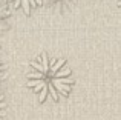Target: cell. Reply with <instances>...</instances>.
I'll use <instances>...</instances> for the list:
<instances>
[{
	"instance_id": "6da1fadb",
	"label": "cell",
	"mask_w": 121,
	"mask_h": 120,
	"mask_svg": "<svg viewBox=\"0 0 121 120\" xmlns=\"http://www.w3.org/2000/svg\"><path fill=\"white\" fill-rule=\"evenodd\" d=\"M72 83V72L65 59L41 54L29 63L26 85L39 96L40 102H44L48 97L55 102L61 97H68Z\"/></svg>"
},
{
	"instance_id": "7a4b0ae2",
	"label": "cell",
	"mask_w": 121,
	"mask_h": 120,
	"mask_svg": "<svg viewBox=\"0 0 121 120\" xmlns=\"http://www.w3.org/2000/svg\"><path fill=\"white\" fill-rule=\"evenodd\" d=\"M8 2H11L15 9H23L25 14H29L31 9L40 6L44 0H8Z\"/></svg>"
},
{
	"instance_id": "3957f363",
	"label": "cell",
	"mask_w": 121,
	"mask_h": 120,
	"mask_svg": "<svg viewBox=\"0 0 121 120\" xmlns=\"http://www.w3.org/2000/svg\"><path fill=\"white\" fill-rule=\"evenodd\" d=\"M6 114V105H5V100H3V97L0 96V120H3Z\"/></svg>"
},
{
	"instance_id": "277c9868",
	"label": "cell",
	"mask_w": 121,
	"mask_h": 120,
	"mask_svg": "<svg viewBox=\"0 0 121 120\" xmlns=\"http://www.w3.org/2000/svg\"><path fill=\"white\" fill-rule=\"evenodd\" d=\"M117 5H118V8H121V0H117Z\"/></svg>"
}]
</instances>
